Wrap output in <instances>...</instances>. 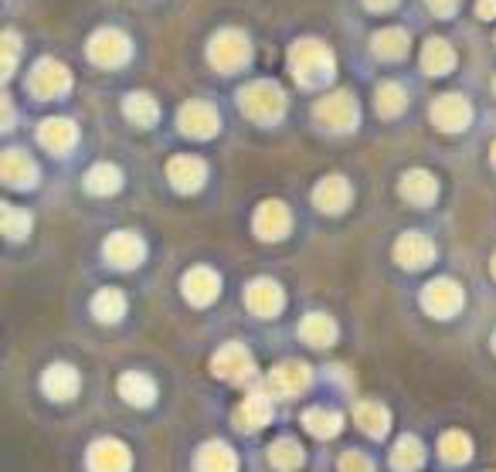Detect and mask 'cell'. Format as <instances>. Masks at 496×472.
Instances as JSON below:
<instances>
[{"mask_svg":"<svg viewBox=\"0 0 496 472\" xmlns=\"http://www.w3.org/2000/svg\"><path fill=\"white\" fill-rule=\"evenodd\" d=\"M290 68L296 75V82L306 85V89L327 85L333 79V51L316 37H300L290 51Z\"/></svg>","mask_w":496,"mask_h":472,"instance_id":"obj_1","label":"cell"},{"mask_svg":"<svg viewBox=\"0 0 496 472\" xmlns=\"http://www.w3.org/2000/svg\"><path fill=\"white\" fill-rule=\"evenodd\" d=\"M242 110L245 116H252L255 122H266L272 126L276 120H282V112H286V96H282V89L276 82H252L242 89Z\"/></svg>","mask_w":496,"mask_h":472,"instance_id":"obj_2","label":"cell"},{"mask_svg":"<svg viewBox=\"0 0 496 472\" xmlns=\"http://www.w3.org/2000/svg\"><path fill=\"white\" fill-rule=\"evenodd\" d=\"M207 58H211V65H215L218 72H238V68H245L248 58H252V45H248V37H245L242 31L228 27V31H218V35H215L211 48H207Z\"/></svg>","mask_w":496,"mask_h":472,"instance_id":"obj_3","label":"cell"},{"mask_svg":"<svg viewBox=\"0 0 496 472\" xmlns=\"http://www.w3.org/2000/svg\"><path fill=\"white\" fill-rule=\"evenodd\" d=\"M316 122L330 130V133H343V130H354L357 120H361V106L351 92H333V96H323L313 110Z\"/></svg>","mask_w":496,"mask_h":472,"instance_id":"obj_4","label":"cell"},{"mask_svg":"<svg viewBox=\"0 0 496 472\" xmlns=\"http://www.w3.org/2000/svg\"><path fill=\"white\" fill-rule=\"evenodd\" d=\"M130 55H133V45L116 27H102L89 37V61H96L99 68H116L122 61H130Z\"/></svg>","mask_w":496,"mask_h":472,"instance_id":"obj_5","label":"cell"},{"mask_svg":"<svg viewBox=\"0 0 496 472\" xmlns=\"http://www.w3.org/2000/svg\"><path fill=\"white\" fill-rule=\"evenodd\" d=\"M31 92H37L41 99H58L65 96L69 89H72V75H69V68L61 65V61L55 58H41L31 68Z\"/></svg>","mask_w":496,"mask_h":472,"instance_id":"obj_6","label":"cell"},{"mask_svg":"<svg viewBox=\"0 0 496 472\" xmlns=\"http://www.w3.org/2000/svg\"><path fill=\"white\" fill-rule=\"evenodd\" d=\"M130 466H133V456L116 438H99L89 448V469L92 472H130Z\"/></svg>","mask_w":496,"mask_h":472,"instance_id":"obj_7","label":"cell"},{"mask_svg":"<svg viewBox=\"0 0 496 472\" xmlns=\"http://www.w3.org/2000/svg\"><path fill=\"white\" fill-rule=\"evenodd\" d=\"M177 122H181V130L194 140H207V136L218 133V110L211 106V102H201V99H194L187 102L181 112H177Z\"/></svg>","mask_w":496,"mask_h":472,"instance_id":"obj_8","label":"cell"},{"mask_svg":"<svg viewBox=\"0 0 496 472\" xmlns=\"http://www.w3.org/2000/svg\"><path fill=\"white\" fill-rule=\"evenodd\" d=\"M422 306L432 316H438V320L456 316L462 309V289L452 278H436V282L422 292Z\"/></svg>","mask_w":496,"mask_h":472,"instance_id":"obj_9","label":"cell"},{"mask_svg":"<svg viewBox=\"0 0 496 472\" xmlns=\"http://www.w3.org/2000/svg\"><path fill=\"white\" fill-rule=\"evenodd\" d=\"M292 228V215L282 201H266V205L255 211V235L266 238V242H279L286 238Z\"/></svg>","mask_w":496,"mask_h":472,"instance_id":"obj_10","label":"cell"},{"mask_svg":"<svg viewBox=\"0 0 496 472\" xmlns=\"http://www.w3.org/2000/svg\"><path fill=\"white\" fill-rule=\"evenodd\" d=\"M472 120V110L470 102L462 96H442L436 99V106H432V122H436L442 133H462Z\"/></svg>","mask_w":496,"mask_h":472,"instance_id":"obj_11","label":"cell"},{"mask_svg":"<svg viewBox=\"0 0 496 472\" xmlns=\"http://www.w3.org/2000/svg\"><path fill=\"white\" fill-rule=\"evenodd\" d=\"M143 255L146 245L133 231H116V235H110V242H106V258L116 268H136L143 262Z\"/></svg>","mask_w":496,"mask_h":472,"instance_id":"obj_12","label":"cell"},{"mask_svg":"<svg viewBox=\"0 0 496 472\" xmlns=\"http://www.w3.org/2000/svg\"><path fill=\"white\" fill-rule=\"evenodd\" d=\"M310 367H306L303 361H286L279 363L276 371L269 374V384L266 388L272 391V394H282V398H292V394H300V391L310 384Z\"/></svg>","mask_w":496,"mask_h":472,"instance_id":"obj_13","label":"cell"},{"mask_svg":"<svg viewBox=\"0 0 496 472\" xmlns=\"http://www.w3.org/2000/svg\"><path fill=\"white\" fill-rule=\"evenodd\" d=\"M218 292H221V278H218V272H215V268L197 266V268H191V272L184 276V296H187L194 306L215 303V299H218Z\"/></svg>","mask_w":496,"mask_h":472,"instance_id":"obj_14","label":"cell"},{"mask_svg":"<svg viewBox=\"0 0 496 472\" xmlns=\"http://www.w3.org/2000/svg\"><path fill=\"white\" fill-rule=\"evenodd\" d=\"M211 367H215V374L225 377V381H245V377L252 374V353H248V347H242V343H228V347H221V351L215 353Z\"/></svg>","mask_w":496,"mask_h":472,"instance_id":"obj_15","label":"cell"},{"mask_svg":"<svg viewBox=\"0 0 496 472\" xmlns=\"http://www.w3.org/2000/svg\"><path fill=\"white\" fill-rule=\"evenodd\" d=\"M351 184L343 181V177H323V181L316 184V191H313V201L320 211H327V215H340V211H347L351 207Z\"/></svg>","mask_w":496,"mask_h":472,"instance_id":"obj_16","label":"cell"},{"mask_svg":"<svg viewBox=\"0 0 496 472\" xmlns=\"http://www.w3.org/2000/svg\"><path fill=\"white\" fill-rule=\"evenodd\" d=\"M245 303L255 316H276L282 309V289L272 278H255L245 289Z\"/></svg>","mask_w":496,"mask_h":472,"instance_id":"obj_17","label":"cell"},{"mask_svg":"<svg viewBox=\"0 0 496 472\" xmlns=\"http://www.w3.org/2000/svg\"><path fill=\"white\" fill-rule=\"evenodd\" d=\"M395 258H398L405 268H422L436 258V245L428 242L425 235H418V231H408V235H401L398 245H395Z\"/></svg>","mask_w":496,"mask_h":472,"instance_id":"obj_18","label":"cell"},{"mask_svg":"<svg viewBox=\"0 0 496 472\" xmlns=\"http://www.w3.org/2000/svg\"><path fill=\"white\" fill-rule=\"evenodd\" d=\"M167 177L177 191L191 194V191H197V187L205 184L207 167H205V160H197V157H174L167 163Z\"/></svg>","mask_w":496,"mask_h":472,"instance_id":"obj_19","label":"cell"},{"mask_svg":"<svg viewBox=\"0 0 496 472\" xmlns=\"http://www.w3.org/2000/svg\"><path fill=\"white\" fill-rule=\"evenodd\" d=\"M0 170H4V184H7V187H31L37 177L35 160L27 157L25 150H4Z\"/></svg>","mask_w":496,"mask_h":472,"instance_id":"obj_20","label":"cell"},{"mask_svg":"<svg viewBox=\"0 0 496 472\" xmlns=\"http://www.w3.org/2000/svg\"><path fill=\"white\" fill-rule=\"evenodd\" d=\"M401 197H405V201H412V205H418V207L432 205V201L438 197L436 177H432L428 170H408V173L401 177Z\"/></svg>","mask_w":496,"mask_h":472,"instance_id":"obj_21","label":"cell"},{"mask_svg":"<svg viewBox=\"0 0 496 472\" xmlns=\"http://www.w3.org/2000/svg\"><path fill=\"white\" fill-rule=\"evenodd\" d=\"M41 388H45L48 398L69 401L79 394V374H75V367H69V363H55V367H48L45 377H41Z\"/></svg>","mask_w":496,"mask_h":472,"instance_id":"obj_22","label":"cell"},{"mask_svg":"<svg viewBox=\"0 0 496 472\" xmlns=\"http://www.w3.org/2000/svg\"><path fill=\"white\" fill-rule=\"evenodd\" d=\"M269 418H272V404H269V394H262V391L248 394V398L235 408V422H238V428H242V432H255V428H262Z\"/></svg>","mask_w":496,"mask_h":472,"instance_id":"obj_23","label":"cell"},{"mask_svg":"<svg viewBox=\"0 0 496 472\" xmlns=\"http://www.w3.org/2000/svg\"><path fill=\"white\" fill-rule=\"evenodd\" d=\"M37 140H41V146L51 150V153H65V150H72L75 146L79 130H75L72 120H48V122H41Z\"/></svg>","mask_w":496,"mask_h":472,"instance_id":"obj_24","label":"cell"},{"mask_svg":"<svg viewBox=\"0 0 496 472\" xmlns=\"http://www.w3.org/2000/svg\"><path fill=\"white\" fill-rule=\"evenodd\" d=\"M194 466H197V472H238V456L225 442H207V446H201Z\"/></svg>","mask_w":496,"mask_h":472,"instance_id":"obj_25","label":"cell"},{"mask_svg":"<svg viewBox=\"0 0 496 472\" xmlns=\"http://www.w3.org/2000/svg\"><path fill=\"white\" fill-rule=\"evenodd\" d=\"M354 418H357V428L371 438H385L387 428H391V414H387V408L385 404H377V401H364V404H357Z\"/></svg>","mask_w":496,"mask_h":472,"instance_id":"obj_26","label":"cell"},{"mask_svg":"<svg viewBox=\"0 0 496 472\" xmlns=\"http://www.w3.org/2000/svg\"><path fill=\"white\" fill-rule=\"evenodd\" d=\"M120 394L130 404H136V408H146V404L157 401V384L146 374H140V371H130V374L120 377Z\"/></svg>","mask_w":496,"mask_h":472,"instance_id":"obj_27","label":"cell"},{"mask_svg":"<svg viewBox=\"0 0 496 472\" xmlns=\"http://www.w3.org/2000/svg\"><path fill=\"white\" fill-rule=\"evenodd\" d=\"M422 68L432 75H446L449 68H456V51L449 45L446 37H432V41H425L422 48Z\"/></svg>","mask_w":496,"mask_h":472,"instance_id":"obj_28","label":"cell"},{"mask_svg":"<svg viewBox=\"0 0 496 472\" xmlns=\"http://www.w3.org/2000/svg\"><path fill=\"white\" fill-rule=\"evenodd\" d=\"M300 337L306 343H313V347H330L333 340H337V323L330 320L327 313H310L300 323Z\"/></svg>","mask_w":496,"mask_h":472,"instance_id":"obj_29","label":"cell"},{"mask_svg":"<svg viewBox=\"0 0 496 472\" xmlns=\"http://www.w3.org/2000/svg\"><path fill=\"white\" fill-rule=\"evenodd\" d=\"M120 187H122V173L120 167H112V163H96V167L89 170V177H85V191H89V194L106 197V194H116Z\"/></svg>","mask_w":496,"mask_h":472,"instance_id":"obj_30","label":"cell"},{"mask_svg":"<svg viewBox=\"0 0 496 472\" xmlns=\"http://www.w3.org/2000/svg\"><path fill=\"white\" fill-rule=\"evenodd\" d=\"M122 112H126V120L136 122V126H153L160 116V106L153 102V96L133 92V96H126V102H122Z\"/></svg>","mask_w":496,"mask_h":472,"instance_id":"obj_31","label":"cell"},{"mask_svg":"<svg viewBox=\"0 0 496 472\" xmlns=\"http://www.w3.org/2000/svg\"><path fill=\"white\" fill-rule=\"evenodd\" d=\"M422 462H425L422 442H418L415 435L398 438V446H395V452H391V466H395L398 472H415Z\"/></svg>","mask_w":496,"mask_h":472,"instance_id":"obj_32","label":"cell"},{"mask_svg":"<svg viewBox=\"0 0 496 472\" xmlns=\"http://www.w3.org/2000/svg\"><path fill=\"white\" fill-rule=\"evenodd\" d=\"M303 425H306V432H310V435L333 438L340 432L343 418H340L337 412H330V408H310V412L303 414Z\"/></svg>","mask_w":496,"mask_h":472,"instance_id":"obj_33","label":"cell"},{"mask_svg":"<svg viewBox=\"0 0 496 472\" xmlns=\"http://www.w3.org/2000/svg\"><path fill=\"white\" fill-rule=\"evenodd\" d=\"M269 459H272L276 469L296 472L303 466V448H300V442H292V438H279V442H272V448H269Z\"/></svg>","mask_w":496,"mask_h":472,"instance_id":"obj_34","label":"cell"},{"mask_svg":"<svg viewBox=\"0 0 496 472\" xmlns=\"http://www.w3.org/2000/svg\"><path fill=\"white\" fill-rule=\"evenodd\" d=\"M92 313H96V320H102V323H116L122 313H126V296H122L120 289H102L92 299Z\"/></svg>","mask_w":496,"mask_h":472,"instance_id":"obj_35","label":"cell"},{"mask_svg":"<svg viewBox=\"0 0 496 472\" xmlns=\"http://www.w3.org/2000/svg\"><path fill=\"white\" fill-rule=\"evenodd\" d=\"M438 452H442V459L452 462V466H462V462L472 459V442L466 432H446L442 442H438Z\"/></svg>","mask_w":496,"mask_h":472,"instance_id":"obj_36","label":"cell"},{"mask_svg":"<svg viewBox=\"0 0 496 472\" xmlns=\"http://www.w3.org/2000/svg\"><path fill=\"white\" fill-rule=\"evenodd\" d=\"M375 51L381 58H401L408 51V35L398 31V27H385L375 35Z\"/></svg>","mask_w":496,"mask_h":472,"instance_id":"obj_37","label":"cell"},{"mask_svg":"<svg viewBox=\"0 0 496 472\" xmlns=\"http://www.w3.org/2000/svg\"><path fill=\"white\" fill-rule=\"evenodd\" d=\"M405 106H408V96L398 82H385L377 89V112L381 116H398V112H405Z\"/></svg>","mask_w":496,"mask_h":472,"instance_id":"obj_38","label":"cell"},{"mask_svg":"<svg viewBox=\"0 0 496 472\" xmlns=\"http://www.w3.org/2000/svg\"><path fill=\"white\" fill-rule=\"evenodd\" d=\"M0 225H4L7 238H25L27 231H31V215L14 205H4L0 207Z\"/></svg>","mask_w":496,"mask_h":472,"instance_id":"obj_39","label":"cell"},{"mask_svg":"<svg viewBox=\"0 0 496 472\" xmlns=\"http://www.w3.org/2000/svg\"><path fill=\"white\" fill-rule=\"evenodd\" d=\"M340 472H375V462L367 459L364 452H357V448H351V452H343L337 462Z\"/></svg>","mask_w":496,"mask_h":472,"instance_id":"obj_40","label":"cell"},{"mask_svg":"<svg viewBox=\"0 0 496 472\" xmlns=\"http://www.w3.org/2000/svg\"><path fill=\"white\" fill-rule=\"evenodd\" d=\"M17 58H21V37L14 35V31H4V79H11Z\"/></svg>","mask_w":496,"mask_h":472,"instance_id":"obj_41","label":"cell"},{"mask_svg":"<svg viewBox=\"0 0 496 472\" xmlns=\"http://www.w3.org/2000/svg\"><path fill=\"white\" fill-rule=\"evenodd\" d=\"M428 4V11L438 14V17H449V14H456V7H459V0H425Z\"/></svg>","mask_w":496,"mask_h":472,"instance_id":"obj_42","label":"cell"},{"mask_svg":"<svg viewBox=\"0 0 496 472\" xmlns=\"http://www.w3.org/2000/svg\"><path fill=\"white\" fill-rule=\"evenodd\" d=\"M476 14H480V17H486V21H490V17H496V0H476Z\"/></svg>","mask_w":496,"mask_h":472,"instance_id":"obj_43","label":"cell"},{"mask_svg":"<svg viewBox=\"0 0 496 472\" xmlns=\"http://www.w3.org/2000/svg\"><path fill=\"white\" fill-rule=\"evenodd\" d=\"M364 4H367L371 11H391V7L398 4V0H364Z\"/></svg>","mask_w":496,"mask_h":472,"instance_id":"obj_44","label":"cell"},{"mask_svg":"<svg viewBox=\"0 0 496 472\" xmlns=\"http://www.w3.org/2000/svg\"><path fill=\"white\" fill-rule=\"evenodd\" d=\"M490 157H493V167H496V143H493V150H490Z\"/></svg>","mask_w":496,"mask_h":472,"instance_id":"obj_45","label":"cell"},{"mask_svg":"<svg viewBox=\"0 0 496 472\" xmlns=\"http://www.w3.org/2000/svg\"><path fill=\"white\" fill-rule=\"evenodd\" d=\"M490 268H493V276H496V255H493V266H490Z\"/></svg>","mask_w":496,"mask_h":472,"instance_id":"obj_46","label":"cell"},{"mask_svg":"<svg viewBox=\"0 0 496 472\" xmlns=\"http://www.w3.org/2000/svg\"><path fill=\"white\" fill-rule=\"evenodd\" d=\"M493 351H496V333H493Z\"/></svg>","mask_w":496,"mask_h":472,"instance_id":"obj_47","label":"cell"},{"mask_svg":"<svg viewBox=\"0 0 496 472\" xmlns=\"http://www.w3.org/2000/svg\"><path fill=\"white\" fill-rule=\"evenodd\" d=\"M493 89H496V79H493Z\"/></svg>","mask_w":496,"mask_h":472,"instance_id":"obj_48","label":"cell"}]
</instances>
